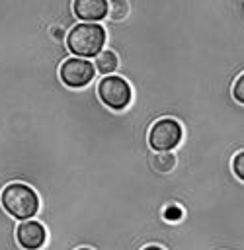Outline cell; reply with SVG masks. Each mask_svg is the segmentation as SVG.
<instances>
[{"label": "cell", "mask_w": 244, "mask_h": 250, "mask_svg": "<svg viewBox=\"0 0 244 250\" xmlns=\"http://www.w3.org/2000/svg\"><path fill=\"white\" fill-rule=\"evenodd\" d=\"M105 45V29L100 23H76L66 35V47L78 59L98 57Z\"/></svg>", "instance_id": "6da1fadb"}, {"label": "cell", "mask_w": 244, "mask_h": 250, "mask_svg": "<svg viewBox=\"0 0 244 250\" xmlns=\"http://www.w3.org/2000/svg\"><path fill=\"white\" fill-rule=\"evenodd\" d=\"M0 203L8 215L20 221H27L39 211V197L35 189L21 182L8 184L0 193Z\"/></svg>", "instance_id": "7a4b0ae2"}, {"label": "cell", "mask_w": 244, "mask_h": 250, "mask_svg": "<svg viewBox=\"0 0 244 250\" xmlns=\"http://www.w3.org/2000/svg\"><path fill=\"white\" fill-rule=\"evenodd\" d=\"M98 96H100L103 105H107L109 109H115V111L125 109L131 104V98H133L129 82L125 78H121V76H115V74L103 76L100 80Z\"/></svg>", "instance_id": "3957f363"}, {"label": "cell", "mask_w": 244, "mask_h": 250, "mask_svg": "<svg viewBox=\"0 0 244 250\" xmlns=\"http://www.w3.org/2000/svg\"><path fill=\"white\" fill-rule=\"evenodd\" d=\"M182 125L172 117H162L154 121V125L148 131V145L156 152H170L176 148L182 141Z\"/></svg>", "instance_id": "277c9868"}, {"label": "cell", "mask_w": 244, "mask_h": 250, "mask_svg": "<svg viewBox=\"0 0 244 250\" xmlns=\"http://www.w3.org/2000/svg\"><path fill=\"white\" fill-rule=\"evenodd\" d=\"M94 74H96V66L90 61L78 57L66 59L59 68V76L68 88H84L86 84L92 82Z\"/></svg>", "instance_id": "5b68a950"}, {"label": "cell", "mask_w": 244, "mask_h": 250, "mask_svg": "<svg viewBox=\"0 0 244 250\" xmlns=\"http://www.w3.org/2000/svg\"><path fill=\"white\" fill-rule=\"evenodd\" d=\"M16 238L23 250H39L47 240V230L39 221L27 219L18 225Z\"/></svg>", "instance_id": "8992f818"}, {"label": "cell", "mask_w": 244, "mask_h": 250, "mask_svg": "<svg viewBox=\"0 0 244 250\" xmlns=\"http://www.w3.org/2000/svg\"><path fill=\"white\" fill-rule=\"evenodd\" d=\"M72 10L76 18L86 23H98L105 16H109V4L105 0H74Z\"/></svg>", "instance_id": "52a82bcc"}, {"label": "cell", "mask_w": 244, "mask_h": 250, "mask_svg": "<svg viewBox=\"0 0 244 250\" xmlns=\"http://www.w3.org/2000/svg\"><path fill=\"white\" fill-rule=\"evenodd\" d=\"M117 64H119L117 55H115L113 51H109V49L102 51V53L96 57V62H94V66L98 68V72H102V74H105V76H109V74L117 68Z\"/></svg>", "instance_id": "ba28073f"}, {"label": "cell", "mask_w": 244, "mask_h": 250, "mask_svg": "<svg viewBox=\"0 0 244 250\" xmlns=\"http://www.w3.org/2000/svg\"><path fill=\"white\" fill-rule=\"evenodd\" d=\"M150 166H152L154 172L168 174V172H172L176 168V154H172V152H156L150 158Z\"/></svg>", "instance_id": "9c48e42d"}, {"label": "cell", "mask_w": 244, "mask_h": 250, "mask_svg": "<svg viewBox=\"0 0 244 250\" xmlns=\"http://www.w3.org/2000/svg\"><path fill=\"white\" fill-rule=\"evenodd\" d=\"M129 14V4L125 2V0H113L111 4H109V18L111 20H123L125 16Z\"/></svg>", "instance_id": "30bf717a"}, {"label": "cell", "mask_w": 244, "mask_h": 250, "mask_svg": "<svg viewBox=\"0 0 244 250\" xmlns=\"http://www.w3.org/2000/svg\"><path fill=\"white\" fill-rule=\"evenodd\" d=\"M232 172H234V176L240 182H244V150L234 154V158H232Z\"/></svg>", "instance_id": "8fae6325"}, {"label": "cell", "mask_w": 244, "mask_h": 250, "mask_svg": "<svg viewBox=\"0 0 244 250\" xmlns=\"http://www.w3.org/2000/svg\"><path fill=\"white\" fill-rule=\"evenodd\" d=\"M232 98L238 102V104H242L244 105V72L234 80V84H232Z\"/></svg>", "instance_id": "7c38bea8"}, {"label": "cell", "mask_w": 244, "mask_h": 250, "mask_svg": "<svg viewBox=\"0 0 244 250\" xmlns=\"http://www.w3.org/2000/svg\"><path fill=\"white\" fill-rule=\"evenodd\" d=\"M183 217V211H182V207H178V205H168L166 209H164V219L166 221H170V223H176V221H180Z\"/></svg>", "instance_id": "4fadbf2b"}, {"label": "cell", "mask_w": 244, "mask_h": 250, "mask_svg": "<svg viewBox=\"0 0 244 250\" xmlns=\"http://www.w3.org/2000/svg\"><path fill=\"white\" fill-rule=\"evenodd\" d=\"M51 31H53V35H55L57 39H62V37H64V33H62V27H53Z\"/></svg>", "instance_id": "5bb4252c"}, {"label": "cell", "mask_w": 244, "mask_h": 250, "mask_svg": "<svg viewBox=\"0 0 244 250\" xmlns=\"http://www.w3.org/2000/svg\"><path fill=\"white\" fill-rule=\"evenodd\" d=\"M142 250H164V248H160V246H154V244H150V246H144Z\"/></svg>", "instance_id": "9a60e30c"}, {"label": "cell", "mask_w": 244, "mask_h": 250, "mask_svg": "<svg viewBox=\"0 0 244 250\" xmlns=\"http://www.w3.org/2000/svg\"><path fill=\"white\" fill-rule=\"evenodd\" d=\"M78 250H90V248H78Z\"/></svg>", "instance_id": "2e32d148"}]
</instances>
